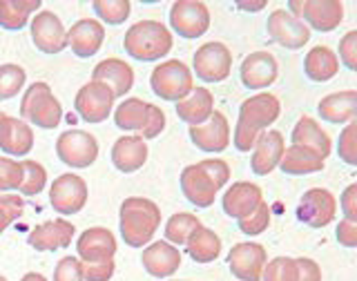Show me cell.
<instances>
[{"label":"cell","instance_id":"obj_1","mask_svg":"<svg viewBox=\"0 0 357 281\" xmlns=\"http://www.w3.org/2000/svg\"><path fill=\"white\" fill-rule=\"evenodd\" d=\"M279 112H282V105H279V98L275 94L261 92L245 98L239 107V121L234 128V148L239 152H250L259 134L279 119Z\"/></svg>","mask_w":357,"mask_h":281},{"label":"cell","instance_id":"obj_2","mask_svg":"<svg viewBox=\"0 0 357 281\" xmlns=\"http://www.w3.org/2000/svg\"><path fill=\"white\" fill-rule=\"evenodd\" d=\"M161 226V210L150 199L130 197L121 204V237L130 248L150 243Z\"/></svg>","mask_w":357,"mask_h":281},{"label":"cell","instance_id":"obj_3","mask_svg":"<svg viewBox=\"0 0 357 281\" xmlns=\"http://www.w3.org/2000/svg\"><path fill=\"white\" fill-rule=\"evenodd\" d=\"M123 47L134 61L154 63L172 50V33L159 20H141L128 29Z\"/></svg>","mask_w":357,"mask_h":281},{"label":"cell","instance_id":"obj_4","mask_svg":"<svg viewBox=\"0 0 357 281\" xmlns=\"http://www.w3.org/2000/svg\"><path fill=\"white\" fill-rule=\"evenodd\" d=\"M20 116L36 128L54 130L63 119V107L47 83H33L20 100Z\"/></svg>","mask_w":357,"mask_h":281},{"label":"cell","instance_id":"obj_5","mask_svg":"<svg viewBox=\"0 0 357 281\" xmlns=\"http://www.w3.org/2000/svg\"><path fill=\"white\" fill-rule=\"evenodd\" d=\"M150 85L156 96L163 100H172V103L183 100L195 89L192 72L181 61H165L159 67H154Z\"/></svg>","mask_w":357,"mask_h":281},{"label":"cell","instance_id":"obj_6","mask_svg":"<svg viewBox=\"0 0 357 281\" xmlns=\"http://www.w3.org/2000/svg\"><path fill=\"white\" fill-rule=\"evenodd\" d=\"M288 14L308 22L317 31H333L344 20V5L340 0H293L288 3Z\"/></svg>","mask_w":357,"mask_h":281},{"label":"cell","instance_id":"obj_7","mask_svg":"<svg viewBox=\"0 0 357 281\" xmlns=\"http://www.w3.org/2000/svg\"><path fill=\"white\" fill-rule=\"evenodd\" d=\"M56 154L70 167H89L98 156V143L89 132L67 130L56 141Z\"/></svg>","mask_w":357,"mask_h":281},{"label":"cell","instance_id":"obj_8","mask_svg":"<svg viewBox=\"0 0 357 281\" xmlns=\"http://www.w3.org/2000/svg\"><path fill=\"white\" fill-rule=\"evenodd\" d=\"M195 72L206 83H221L230 76L232 54L223 43H206L195 52Z\"/></svg>","mask_w":357,"mask_h":281},{"label":"cell","instance_id":"obj_9","mask_svg":"<svg viewBox=\"0 0 357 281\" xmlns=\"http://www.w3.org/2000/svg\"><path fill=\"white\" fill-rule=\"evenodd\" d=\"M170 27L183 38H199L210 27V11L199 0H176L170 7Z\"/></svg>","mask_w":357,"mask_h":281},{"label":"cell","instance_id":"obj_10","mask_svg":"<svg viewBox=\"0 0 357 281\" xmlns=\"http://www.w3.org/2000/svg\"><path fill=\"white\" fill-rule=\"evenodd\" d=\"M74 107L78 112V116L87 123H103L112 107H114V92L96 81H89L78 89V94L74 98Z\"/></svg>","mask_w":357,"mask_h":281},{"label":"cell","instance_id":"obj_11","mask_svg":"<svg viewBox=\"0 0 357 281\" xmlns=\"http://www.w3.org/2000/svg\"><path fill=\"white\" fill-rule=\"evenodd\" d=\"M50 204L59 215H76L87 204V183L76 174H61L50 188Z\"/></svg>","mask_w":357,"mask_h":281},{"label":"cell","instance_id":"obj_12","mask_svg":"<svg viewBox=\"0 0 357 281\" xmlns=\"http://www.w3.org/2000/svg\"><path fill=\"white\" fill-rule=\"evenodd\" d=\"M268 36L286 50H301L310 40V29L286 9H275L266 22Z\"/></svg>","mask_w":357,"mask_h":281},{"label":"cell","instance_id":"obj_13","mask_svg":"<svg viewBox=\"0 0 357 281\" xmlns=\"http://www.w3.org/2000/svg\"><path fill=\"white\" fill-rule=\"evenodd\" d=\"M335 212H337V201L324 188H312L304 192L299 206H297V217L310 228H326L333 223Z\"/></svg>","mask_w":357,"mask_h":281},{"label":"cell","instance_id":"obj_14","mask_svg":"<svg viewBox=\"0 0 357 281\" xmlns=\"http://www.w3.org/2000/svg\"><path fill=\"white\" fill-rule=\"evenodd\" d=\"M31 40L43 54H61L67 47V31L54 11H40L31 18Z\"/></svg>","mask_w":357,"mask_h":281},{"label":"cell","instance_id":"obj_15","mask_svg":"<svg viewBox=\"0 0 357 281\" xmlns=\"http://www.w3.org/2000/svg\"><path fill=\"white\" fill-rule=\"evenodd\" d=\"M230 273L241 281H261L266 266V250L259 243H237L228 252Z\"/></svg>","mask_w":357,"mask_h":281},{"label":"cell","instance_id":"obj_16","mask_svg":"<svg viewBox=\"0 0 357 281\" xmlns=\"http://www.w3.org/2000/svg\"><path fill=\"white\" fill-rule=\"evenodd\" d=\"M181 192L192 206L210 208L215 204L219 188L210 179V174L201 167V163H195V165H188L181 172Z\"/></svg>","mask_w":357,"mask_h":281},{"label":"cell","instance_id":"obj_17","mask_svg":"<svg viewBox=\"0 0 357 281\" xmlns=\"http://www.w3.org/2000/svg\"><path fill=\"white\" fill-rule=\"evenodd\" d=\"M190 141L204 152H223L230 143V126L221 112H212L204 126L190 128Z\"/></svg>","mask_w":357,"mask_h":281},{"label":"cell","instance_id":"obj_18","mask_svg":"<svg viewBox=\"0 0 357 281\" xmlns=\"http://www.w3.org/2000/svg\"><path fill=\"white\" fill-rule=\"evenodd\" d=\"M284 150H286V143H284L282 132H277V130L261 132L252 148V159H250L252 172L257 176L271 174L279 165V161H282Z\"/></svg>","mask_w":357,"mask_h":281},{"label":"cell","instance_id":"obj_19","mask_svg":"<svg viewBox=\"0 0 357 281\" xmlns=\"http://www.w3.org/2000/svg\"><path fill=\"white\" fill-rule=\"evenodd\" d=\"M241 83L248 89H266L277 81L279 67L271 52H252L241 63Z\"/></svg>","mask_w":357,"mask_h":281},{"label":"cell","instance_id":"obj_20","mask_svg":"<svg viewBox=\"0 0 357 281\" xmlns=\"http://www.w3.org/2000/svg\"><path fill=\"white\" fill-rule=\"evenodd\" d=\"M74 232H76L74 223L65 219L45 221L29 232V245L40 252H54V250L67 248L74 239Z\"/></svg>","mask_w":357,"mask_h":281},{"label":"cell","instance_id":"obj_21","mask_svg":"<svg viewBox=\"0 0 357 281\" xmlns=\"http://www.w3.org/2000/svg\"><path fill=\"white\" fill-rule=\"evenodd\" d=\"M76 250L83 264L107 261L116 255V239L107 228H89L78 237Z\"/></svg>","mask_w":357,"mask_h":281},{"label":"cell","instance_id":"obj_22","mask_svg":"<svg viewBox=\"0 0 357 281\" xmlns=\"http://www.w3.org/2000/svg\"><path fill=\"white\" fill-rule=\"evenodd\" d=\"M103 38L105 27L94 18H83L74 22L72 29L67 31V47H72L78 59H89V56L98 54Z\"/></svg>","mask_w":357,"mask_h":281},{"label":"cell","instance_id":"obj_23","mask_svg":"<svg viewBox=\"0 0 357 281\" xmlns=\"http://www.w3.org/2000/svg\"><path fill=\"white\" fill-rule=\"evenodd\" d=\"M33 148V132L25 121L0 112V150L11 156H25Z\"/></svg>","mask_w":357,"mask_h":281},{"label":"cell","instance_id":"obj_24","mask_svg":"<svg viewBox=\"0 0 357 281\" xmlns=\"http://www.w3.org/2000/svg\"><path fill=\"white\" fill-rule=\"evenodd\" d=\"M141 261L145 273L156 279H163V277H172L178 271V266H181V252L172 243L156 241L143 250Z\"/></svg>","mask_w":357,"mask_h":281},{"label":"cell","instance_id":"obj_25","mask_svg":"<svg viewBox=\"0 0 357 281\" xmlns=\"http://www.w3.org/2000/svg\"><path fill=\"white\" fill-rule=\"evenodd\" d=\"M261 201H264V195L259 185H255L250 181H239V183H232V188L226 190L221 204H223V212H226L228 217L239 221L243 217H248Z\"/></svg>","mask_w":357,"mask_h":281},{"label":"cell","instance_id":"obj_26","mask_svg":"<svg viewBox=\"0 0 357 281\" xmlns=\"http://www.w3.org/2000/svg\"><path fill=\"white\" fill-rule=\"evenodd\" d=\"M92 81L107 85L112 92H114V98H119V96H126L132 89L134 70L121 59H105L94 67Z\"/></svg>","mask_w":357,"mask_h":281},{"label":"cell","instance_id":"obj_27","mask_svg":"<svg viewBox=\"0 0 357 281\" xmlns=\"http://www.w3.org/2000/svg\"><path fill=\"white\" fill-rule=\"evenodd\" d=\"M148 161V143L141 137H121L112 148V163L119 172L132 174Z\"/></svg>","mask_w":357,"mask_h":281},{"label":"cell","instance_id":"obj_28","mask_svg":"<svg viewBox=\"0 0 357 281\" xmlns=\"http://www.w3.org/2000/svg\"><path fill=\"white\" fill-rule=\"evenodd\" d=\"M290 139H293V145H299V148H306L310 152H315L324 161L328 159L331 148H333L331 137L317 126V121L310 119V116H301L297 121V126L293 128Z\"/></svg>","mask_w":357,"mask_h":281},{"label":"cell","instance_id":"obj_29","mask_svg":"<svg viewBox=\"0 0 357 281\" xmlns=\"http://www.w3.org/2000/svg\"><path fill=\"white\" fill-rule=\"evenodd\" d=\"M317 112L321 121L333 123V126L351 123L355 121V112H357V92L346 89V92H335L324 96L317 105Z\"/></svg>","mask_w":357,"mask_h":281},{"label":"cell","instance_id":"obj_30","mask_svg":"<svg viewBox=\"0 0 357 281\" xmlns=\"http://www.w3.org/2000/svg\"><path fill=\"white\" fill-rule=\"evenodd\" d=\"M212 112H215V98H212L210 89H206V87L192 89L183 100L176 103V116L183 123H188L190 128L204 126Z\"/></svg>","mask_w":357,"mask_h":281},{"label":"cell","instance_id":"obj_31","mask_svg":"<svg viewBox=\"0 0 357 281\" xmlns=\"http://www.w3.org/2000/svg\"><path fill=\"white\" fill-rule=\"evenodd\" d=\"M304 72L310 81L315 83H326L331 78H335V74L340 72V61L337 54H335L331 47H324V45H317L312 47L306 59H304Z\"/></svg>","mask_w":357,"mask_h":281},{"label":"cell","instance_id":"obj_32","mask_svg":"<svg viewBox=\"0 0 357 281\" xmlns=\"http://www.w3.org/2000/svg\"><path fill=\"white\" fill-rule=\"evenodd\" d=\"M279 167H282L284 174H293V176H301V174H312L324 170V159L315 152H310L306 148H299V145H290V148L284 150L282 161H279Z\"/></svg>","mask_w":357,"mask_h":281},{"label":"cell","instance_id":"obj_33","mask_svg":"<svg viewBox=\"0 0 357 281\" xmlns=\"http://www.w3.org/2000/svg\"><path fill=\"white\" fill-rule=\"evenodd\" d=\"M185 248L197 264H210L221 255V239L217 237L215 230L199 226L192 232V237L185 241Z\"/></svg>","mask_w":357,"mask_h":281},{"label":"cell","instance_id":"obj_34","mask_svg":"<svg viewBox=\"0 0 357 281\" xmlns=\"http://www.w3.org/2000/svg\"><path fill=\"white\" fill-rule=\"evenodd\" d=\"M40 9V0H0V27L9 31L22 29L29 22L31 11Z\"/></svg>","mask_w":357,"mask_h":281},{"label":"cell","instance_id":"obj_35","mask_svg":"<svg viewBox=\"0 0 357 281\" xmlns=\"http://www.w3.org/2000/svg\"><path fill=\"white\" fill-rule=\"evenodd\" d=\"M148 105L141 98H126L114 112V123L119 130L126 132H141L148 119Z\"/></svg>","mask_w":357,"mask_h":281},{"label":"cell","instance_id":"obj_36","mask_svg":"<svg viewBox=\"0 0 357 281\" xmlns=\"http://www.w3.org/2000/svg\"><path fill=\"white\" fill-rule=\"evenodd\" d=\"M201 226V221L190 215V212H178L172 215L165 223V239L172 245H185V241L192 237V232Z\"/></svg>","mask_w":357,"mask_h":281},{"label":"cell","instance_id":"obj_37","mask_svg":"<svg viewBox=\"0 0 357 281\" xmlns=\"http://www.w3.org/2000/svg\"><path fill=\"white\" fill-rule=\"evenodd\" d=\"M20 165H22V183L18 188V192L25 197L40 195L45 183H47V172H45V167L36 161H22Z\"/></svg>","mask_w":357,"mask_h":281},{"label":"cell","instance_id":"obj_38","mask_svg":"<svg viewBox=\"0 0 357 281\" xmlns=\"http://www.w3.org/2000/svg\"><path fill=\"white\" fill-rule=\"evenodd\" d=\"M27 81V74L18 65H0V100L14 98Z\"/></svg>","mask_w":357,"mask_h":281},{"label":"cell","instance_id":"obj_39","mask_svg":"<svg viewBox=\"0 0 357 281\" xmlns=\"http://www.w3.org/2000/svg\"><path fill=\"white\" fill-rule=\"evenodd\" d=\"M96 16L107 25H123L130 16V0H94L92 3Z\"/></svg>","mask_w":357,"mask_h":281},{"label":"cell","instance_id":"obj_40","mask_svg":"<svg viewBox=\"0 0 357 281\" xmlns=\"http://www.w3.org/2000/svg\"><path fill=\"white\" fill-rule=\"evenodd\" d=\"M261 281H297V264L290 257H277L264 266Z\"/></svg>","mask_w":357,"mask_h":281},{"label":"cell","instance_id":"obj_41","mask_svg":"<svg viewBox=\"0 0 357 281\" xmlns=\"http://www.w3.org/2000/svg\"><path fill=\"white\" fill-rule=\"evenodd\" d=\"M268 223H271V208L261 201L248 217L239 219V230L243 234H248V237H255V234H261L268 228Z\"/></svg>","mask_w":357,"mask_h":281},{"label":"cell","instance_id":"obj_42","mask_svg":"<svg viewBox=\"0 0 357 281\" xmlns=\"http://www.w3.org/2000/svg\"><path fill=\"white\" fill-rule=\"evenodd\" d=\"M20 183H22V165L18 161L0 156V192L18 190Z\"/></svg>","mask_w":357,"mask_h":281},{"label":"cell","instance_id":"obj_43","mask_svg":"<svg viewBox=\"0 0 357 281\" xmlns=\"http://www.w3.org/2000/svg\"><path fill=\"white\" fill-rule=\"evenodd\" d=\"M355 134H357V123L351 121L349 126L344 128V132L340 134V145H337V152H340V159L349 165H357V141H355Z\"/></svg>","mask_w":357,"mask_h":281},{"label":"cell","instance_id":"obj_44","mask_svg":"<svg viewBox=\"0 0 357 281\" xmlns=\"http://www.w3.org/2000/svg\"><path fill=\"white\" fill-rule=\"evenodd\" d=\"M22 199L16 195H5L0 197V234H3L11 223H14L22 215Z\"/></svg>","mask_w":357,"mask_h":281},{"label":"cell","instance_id":"obj_45","mask_svg":"<svg viewBox=\"0 0 357 281\" xmlns=\"http://www.w3.org/2000/svg\"><path fill=\"white\" fill-rule=\"evenodd\" d=\"M54 281H85L81 259H76V257H63L54 271Z\"/></svg>","mask_w":357,"mask_h":281},{"label":"cell","instance_id":"obj_46","mask_svg":"<svg viewBox=\"0 0 357 281\" xmlns=\"http://www.w3.org/2000/svg\"><path fill=\"white\" fill-rule=\"evenodd\" d=\"M163 130H165V114H163V109L156 107V105H148V119H145V126L141 128L139 137L143 141L145 139H156Z\"/></svg>","mask_w":357,"mask_h":281},{"label":"cell","instance_id":"obj_47","mask_svg":"<svg viewBox=\"0 0 357 281\" xmlns=\"http://www.w3.org/2000/svg\"><path fill=\"white\" fill-rule=\"evenodd\" d=\"M351 72L357 70V31H349L340 43V59Z\"/></svg>","mask_w":357,"mask_h":281},{"label":"cell","instance_id":"obj_48","mask_svg":"<svg viewBox=\"0 0 357 281\" xmlns=\"http://www.w3.org/2000/svg\"><path fill=\"white\" fill-rule=\"evenodd\" d=\"M112 275H114V259L83 264V279H87V281H107V279H112Z\"/></svg>","mask_w":357,"mask_h":281},{"label":"cell","instance_id":"obj_49","mask_svg":"<svg viewBox=\"0 0 357 281\" xmlns=\"http://www.w3.org/2000/svg\"><path fill=\"white\" fill-rule=\"evenodd\" d=\"M297 264V281H321V268L308 259V257H299Z\"/></svg>","mask_w":357,"mask_h":281},{"label":"cell","instance_id":"obj_50","mask_svg":"<svg viewBox=\"0 0 357 281\" xmlns=\"http://www.w3.org/2000/svg\"><path fill=\"white\" fill-rule=\"evenodd\" d=\"M337 241L344 245V248H355L357 245V223L344 219L337 226Z\"/></svg>","mask_w":357,"mask_h":281},{"label":"cell","instance_id":"obj_51","mask_svg":"<svg viewBox=\"0 0 357 281\" xmlns=\"http://www.w3.org/2000/svg\"><path fill=\"white\" fill-rule=\"evenodd\" d=\"M342 210H344L346 219L357 223V185L355 183L344 190V195H342Z\"/></svg>","mask_w":357,"mask_h":281},{"label":"cell","instance_id":"obj_52","mask_svg":"<svg viewBox=\"0 0 357 281\" xmlns=\"http://www.w3.org/2000/svg\"><path fill=\"white\" fill-rule=\"evenodd\" d=\"M20 281H47V279H45L43 275H38V273H27Z\"/></svg>","mask_w":357,"mask_h":281},{"label":"cell","instance_id":"obj_53","mask_svg":"<svg viewBox=\"0 0 357 281\" xmlns=\"http://www.w3.org/2000/svg\"><path fill=\"white\" fill-rule=\"evenodd\" d=\"M0 281H7V279H5V277H3V275H0Z\"/></svg>","mask_w":357,"mask_h":281}]
</instances>
